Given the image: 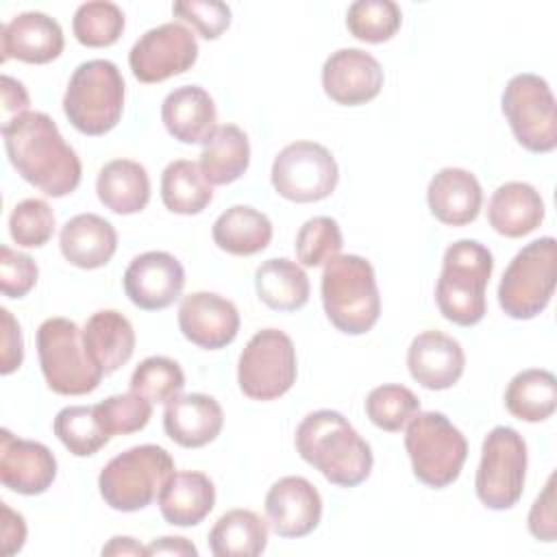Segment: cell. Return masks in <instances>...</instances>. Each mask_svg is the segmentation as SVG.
<instances>
[{
  "instance_id": "7a4b0ae2",
  "label": "cell",
  "mask_w": 557,
  "mask_h": 557,
  "mask_svg": "<svg viewBox=\"0 0 557 557\" xmlns=\"http://www.w3.org/2000/svg\"><path fill=\"white\" fill-rule=\"evenodd\" d=\"M294 444L298 455L333 485L357 487L372 472L370 444L339 411L307 413L296 429Z\"/></svg>"
},
{
  "instance_id": "ab89813d",
  "label": "cell",
  "mask_w": 557,
  "mask_h": 557,
  "mask_svg": "<svg viewBox=\"0 0 557 557\" xmlns=\"http://www.w3.org/2000/svg\"><path fill=\"white\" fill-rule=\"evenodd\" d=\"M185 387V374L181 366L163 355L146 357L131 374V392L144 396L150 403H170Z\"/></svg>"
},
{
  "instance_id": "d6a6232c",
  "label": "cell",
  "mask_w": 557,
  "mask_h": 557,
  "mask_svg": "<svg viewBox=\"0 0 557 557\" xmlns=\"http://www.w3.org/2000/svg\"><path fill=\"white\" fill-rule=\"evenodd\" d=\"M268 546V524L250 509H231L209 531V548L215 557H257Z\"/></svg>"
},
{
  "instance_id": "836d02e7",
  "label": "cell",
  "mask_w": 557,
  "mask_h": 557,
  "mask_svg": "<svg viewBox=\"0 0 557 557\" xmlns=\"http://www.w3.org/2000/svg\"><path fill=\"white\" fill-rule=\"evenodd\" d=\"M507 411L524 422H544L557 409V379L544 368L518 372L505 389Z\"/></svg>"
},
{
  "instance_id": "277c9868",
  "label": "cell",
  "mask_w": 557,
  "mask_h": 557,
  "mask_svg": "<svg viewBox=\"0 0 557 557\" xmlns=\"http://www.w3.org/2000/svg\"><path fill=\"white\" fill-rule=\"evenodd\" d=\"M322 305L331 324L346 335L372 331L381 315L374 268L359 255H337L324 263Z\"/></svg>"
},
{
  "instance_id": "8992f818",
  "label": "cell",
  "mask_w": 557,
  "mask_h": 557,
  "mask_svg": "<svg viewBox=\"0 0 557 557\" xmlns=\"http://www.w3.org/2000/svg\"><path fill=\"white\" fill-rule=\"evenodd\" d=\"M174 474V459L157 444L133 446L115 455L98 474L102 500L115 511H139L159 498Z\"/></svg>"
},
{
  "instance_id": "4316f807",
  "label": "cell",
  "mask_w": 557,
  "mask_h": 557,
  "mask_svg": "<svg viewBox=\"0 0 557 557\" xmlns=\"http://www.w3.org/2000/svg\"><path fill=\"white\" fill-rule=\"evenodd\" d=\"M157 503L168 524L196 527L215 505V485L207 474L196 470L174 472L163 485Z\"/></svg>"
},
{
  "instance_id": "2e32d148",
  "label": "cell",
  "mask_w": 557,
  "mask_h": 557,
  "mask_svg": "<svg viewBox=\"0 0 557 557\" xmlns=\"http://www.w3.org/2000/svg\"><path fill=\"white\" fill-rule=\"evenodd\" d=\"M322 87L333 102L359 107L379 96L383 67L361 48H339L322 65Z\"/></svg>"
},
{
  "instance_id": "f35d334b",
  "label": "cell",
  "mask_w": 557,
  "mask_h": 557,
  "mask_svg": "<svg viewBox=\"0 0 557 557\" xmlns=\"http://www.w3.org/2000/svg\"><path fill=\"white\" fill-rule=\"evenodd\" d=\"M418 411V396L409 387L398 383L379 385L366 398V416L374 426L387 433L403 431Z\"/></svg>"
},
{
  "instance_id": "b9f144b4",
  "label": "cell",
  "mask_w": 557,
  "mask_h": 557,
  "mask_svg": "<svg viewBox=\"0 0 557 557\" xmlns=\"http://www.w3.org/2000/svg\"><path fill=\"white\" fill-rule=\"evenodd\" d=\"M54 213L41 198L17 202L9 215V233L22 248H41L54 235Z\"/></svg>"
},
{
  "instance_id": "ba28073f",
  "label": "cell",
  "mask_w": 557,
  "mask_h": 557,
  "mask_svg": "<svg viewBox=\"0 0 557 557\" xmlns=\"http://www.w3.org/2000/svg\"><path fill=\"white\" fill-rule=\"evenodd\" d=\"M37 355L44 379L54 394L83 396L102 381V370L91 361L83 329L67 318H48L37 329Z\"/></svg>"
},
{
  "instance_id": "f6af8a7d",
  "label": "cell",
  "mask_w": 557,
  "mask_h": 557,
  "mask_svg": "<svg viewBox=\"0 0 557 557\" xmlns=\"http://www.w3.org/2000/svg\"><path fill=\"white\" fill-rule=\"evenodd\" d=\"M39 268L33 257L9 246L0 248V289L7 298H24L37 283Z\"/></svg>"
},
{
  "instance_id": "681fc988",
  "label": "cell",
  "mask_w": 557,
  "mask_h": 557,
  "mask_svg": "<svg viewBox=\"0 0 557 557\" xmlns=\"http://www.w3.org/2000/svg\"><path fill=\"white\" fill-rule=\"evenodd\" d=\"M0 509H2V531H0L2 555L9 557L22 550L26 542V522L22 513H15L7 503H0Z\"/></svg>"
},
{
  "instance_id": "f546056e",
  "label": "cell",
  "mask_w": 557,
  "mask_h": 557,
  "mask_svg": "<svg viewBox=\"0 0 557 557\" xmlns=\"http://www.w3.org/2000/svg\"><path fill=\"white\" fill-rule=\"evenodd\" d=\"M215 246L235 257H250L272 242L270 218L248 205H233L218 215L211 228Z\"/></svg>"
},
{
  "instance_id": "4fadbf2b",
  "label": "cell",
  "mask_w": 557,
  "mask_h": 557,
  "mask_svg": "<svg viewBox=\"0 0 557 557\" xmlns=\"http://www.w3.org/2000/svg\"><path fill=\"white\" fill-rule=\"evenodd\" d=\"M270 178L278 196L305 205L324 200L335 191L339 168L326 146L294 141L274 157Z\"/></svg>"
},
{
  "instance_id": "e0dca14e",
  "label": "cell",
  "mask_w": 557,
  "mask_h": 557,
  "mask_svg": "<svg viewBox=\"0 0 557 557\" xmlns=\"http://www.w3.org/2000/svg\"><path fill=\"white\" fill-rule=\"evenodd\" d=\"M178 329L198 348L220 350L239 333L237 307L213 292H194L178 305Z\"/></svg>"
},
{
  "instance_id": "7402d4cb",
  "label": "cell",
  "mask_w": 557,
  "mask_h": 557,
  "mask_svg": "<svg viewBox=\"0 0 557 557\" xmlns=\"http://www.w3.org/2000/svg\"><path fill=\"white\" fill-rule=\"evenodd\" d=\"M224 426V411L209 394H178L165 403L163 431L183 448H200L211 444Z\"/></svg>"
},
{
  "instance_id": "ffe728a7",
  "label": "cell",
  "mask_w": 557,
  "mask_h": 557,
  "mask_svg": "<svg viewBox=\"0 0 557 557\" xmlns=\"http://www.w3.org/2000/svg\"><path fill=\"white\" fill-rule=\"evenodd\" d=\"M65 39L57 20L41 11H24L0 28V61L17 59L24 63H50L63 52Z\"/></svg>"
},
{
  "instance_id": "d6986e66",
  "label": "cell",
  "mask_w": 557,
  "mask_h": 557,
  "mask_svg": "<svg viewBox=\"0 0 557 557\" xmlns=\"http://www.w3.org/2000/svg\"><path fill=\"white\" fill-rule=\"evenodd\" d=\"M54 479L57 457L46 444L15 437L9 429L0 431V481L4 487L24 496H37Z\"/></svg>"
},
{
  "instance_id": "60d3db41",
  "label": "cell",
  "mask_w": 557,
  "mask_h": 557,
  "mask_svg": "<svg viewBox=\"0 0 557 557\" xmlns=\"http://www.w3.org/2000/svg\"><path fill=\"white\" fill-rule=\"evenodd\" d=\"M296 257L307 268H318L339 255L344 246L339 224L329 215L309 218L296 233Z\"/></svg>"
},
{
  "instance_id": "7bdbcfd3",
  "label": "cell",
  "mask_w": 557,
  "mask_h": 557,
  "mask_svg": "<svg viewBox=\"0 0 557 557\" xmlns=\"http://www.w3.org/2000/svg\"><path fill=\"white\" fill-rule=\"evenodd\" d=\"M96 409L111 437L141 431L152 416V403L135 392L109 396Z\"/></svg>"
},
{
  "instance_id": "7c38bea8",
  "label": "cell",
  "mask_w": 557,
  "mask_h": 557,
  "mask_svg": "<svg viewBox=\"0 0 557 557\" xmlns=\"http://www.w3.org/2000/svg\"><path fill=\"white\" fill-rule=\"evenodd\" d=\"M503 115L518 144L542 154L557 146V107L548 83L531 72L509 78L500 98Z\"/></svg>"
},
{
  "instance_id": "7dc6e473",
  "label": "cell",
  "mask_w": 557,
  "mask_h": 557,
  "mask_svg": "<svg viewBox=\"0 0 557 557\" xmlns=\"http://www.w3.org/2000/svg\"><path fill=\"white\" fill-rule=\"evenodd\" d=\"M2 318V355H0V372L7 376L15 372L24 361V339L20 322L13 318L9 309H0Z\"/></svg>"
},
{
  "instance_id": "6da1fadb",
  "label": "cell",
  "mask_w": 557,
  "mask_h": 557,
  "mask_svg": "<svg viewBox=\"0 0 557 557\" xmlns=\"http://www.w3.org/2000/svg\"><path fill=\"white\" fill-rule=\"evenodd\" d=\"M2 137L15 172L46 196L61 198L78 187L81 159L48 113L28 111L11 120L2 126Z\"/></svg>"
},
{
  "instance_id": "d4e9b609",
  "label": "cell",
  "mask_w": 557,
  "mask_h": 557,
  "mask_svg": "<svg viewBox=\"0 0 557 557\" xmlns=\"http://www.w3.org/2000/svg\"><path fill=\"white\" fill-rule=\"evenodd\" d=\"M59 248L72 265L96 270L107 265L115 255L117 233L109 220L96 213H78L61 226Z\"/></svg>"
},
{
  "instance_id": "4dcf8cb0",
  "label": "cell",
  "mask_w": 557,
  "mask_h": 557,
  "mask_svg": "<svg viewBox=\"0 0 557 557\" xmlns=\"http://www.w3.org/2000/svg\"><path fill=\"white\" fill-rule=\"evenodd\" d=\"M198 165L209 185L235 183L250 165L248 135L235 124L218 126L209 141L202 144Z\"/></svg>"
},
{
  "instance_id": "74e56055",
  "label": "cell",
  "mask_w": 557,
  "mask_h": 557,
  "mask_svg": "<svg viewBox=\"0 0 557 557\" xmlns=\"http://www.w3.org/2000/svg\"><path fill=\"white\" fill-rule=\"evenodd\" d=\"M124 24L122 9L107 0L83 2L72 17L74 37L87 48L113 46L122 37Z\"/></svg>"
},
{
  "instance_id": "ac0fdd59",
  "label": "cell",
  "mask_w": 557,
  "mask_h": 557,
  "mask_svg": "<svg viewBox=\"0 0 557 557\" xmlns=\"http://www.w3.org/2000/svg\"><path fill=\"white\" fill-rule=\"evenodd\" d=\"M265 516L278 537H305L320 524L322 496L305 476H283L265 494Z\"/></svg>"
},
{
  "instance_id": "30bf717a",
  "label": "cell",
  "mask_w": 557,
  "mask_h": 557,
  "mask_svg": "<svg viewBox=\"0 0 557 557\" xmlns=\"http://www.w3.org/2000/svg\"><path fill=\"white\" fill-rule=\"evenodd\" d=\"M296 348L278 329L257 331L237 361V383L250 400H276L296 383Z\"/></svg>"
},
{
  "instance_id": "816d5d0a",
  "label": "cell",
  "mask_w": 557,
  "mask_h": 557,
  "mask_svg": "<svg viewBox=\"0 0 557 557\" xmlns=\"http://www.w3.org/2000/svg\"><path fill=\"white\" fill-rule=\"evenodd\" d=\"M102 555H115V557H126V555H137V557H148V548L141 546L135 537H128V535H115L109 540V544L102 546L100 550Z\"/></svg>"
},
{
  "instance_id": "3957f363",
  "label": "cell",
  "mask_w": 557,
  "mask_h": 557,
  "mask_svg": "<svg viewBox=\"0 0 557 557\" xmlns=\"http://www.w3.org/2000/svg\"><path fill=\"white\" fill-rule=\"evenodd\" d=\"M494 270L492 252L476 239L450 244L435 285L440 313L457 326H474L487 311L485 289Z\"/></svg>"
},
{
  "instance_id": "c3c4849f",
  "label": "cell",
  "mask_w": 557,
  "mask_h": 557,
  "mask_svg": "<svg viewBox=\"0 0 557 557\" xmlns=\"http://www.w3.org/2000/svg\"><path fill=\"white\" fill-rule=\"evenodd\" d=\"M0 85H2V126H4L11 120L28 113L30 98H28L26 87L9 74H2Z\"/></svg>"
},
{
  "instance_id": "cb8c5ba5",
  "label": "cell",
  "mask_w": 557,
  "mask_h": 557,
  "mask_svg": "<svg viewBox=\"0 0 557 557\" xmlns=\"http://www.w3.org/2000/svg\"><path fill=\"white\" fill-rule=\"evenodd\" d=\"M165 131L181 144H205L218 128L215 102L200 85L172 89L161 104Z\"/></svg>"
},
{
  "instance_id": "83f0119b",
  "label": "cell",
  "mask_w": 557,
  "mask_h": 557,
  "mask_svg": "<svg viewBox=\"0 0 557 557\" xmlns=\"http://www.w3.org/2000/svg\"><path fill=\"white\" fill-rule=\"evenodd\" d=\"M83 342L91 361L111 374L135 352V331L126 315L115 309H100L83 326Z\"/></svg>"
},
{
  "instance_id": "5b68a950",
  "label": "cell",
  "mask_w": 557,
  "mask_h": 557,
  "mask_svg": "<svg viewBox=\"0 0 557 557\" xmlns=\"http://www.w3.org/2000/svg\"><path fill=\"white\" fill-rule=\"evenodd\" d=\"M124 87V78L113 61L89 59L70 76L63 113L78 133L100 137L113 131L122 117Z\"/></svg>"
},
{
  "instance_id": "8d00e7d4",
  "label": "cell",
  "mask_w": 557,
  "mask_h": 557,
  "mask_svg": "<svg viewBox=\"0 0 557 557\" xmlns=\"http://www.w3.org/2000/svg\"><path fill=\"white\" fill-rule=\"evenodd\" d=\"M400 24L403 13L394 0H357L346 11L348 33L366 44L389 41Z\"/></svg>"
},
{
  "instance_id": "1f68e13d",
  "label": "cell",
  "mask_w": 557,
  "mask_h": 557,
  "mask_svg": "<svg viewBox=\"0 0 557 557\" xmlns=\"http://www.w3.org/2000/svg\"><path fill=\"white\" fill-rule=\"evenodd\" d=\"M255 289L263 305L274 311H296L309 300V276L292 259L276 257L263 261L255 272Z\"/></svg>"
},
{
  "instance_id": "f1b7e54d",
  "label": "cell",
  "mask_w": 557,
  "mask_h": 557,
  "mask_svg": "<svg viewBox=\"0 0 557 557\" xmlns=\"http://www.w3.org/2000/svg\"><path fill=\"white\" fill-rule=\"evenodd\" d=\"M100 202L117 215H133L146 209L150 200V176L146 168L131 159L104 163L96 178Z\"/></svg>"
},
{
  "instance_id": "52a82bcc",
  "label": "cell",
  "mask_w": 557,
  "mask_h": 557,
  "mask_svg": "<svg viewBox=\"0 0 557 557\" xmlns=\"http://www.w3.org/2000/svg\"><path fill=\"white\" fill-rule=\"evenodd\" d=\"M405 448L413 476L433 490L455 483L468 459L463 433L440 411H418L409 420Z\"/></svg>"
},
{
  "instance_id": "5bb4252c",
  "label": "cell",
  "mask_w": 557,
  "mask_h": 557,
  "mask_svg": "<svg viewBox=\"0 0 557 557\" xmlns=\"http://www.w3.org/2000/svg\"><path fill=\"white\" fill-rule=\"evenodd\" d=\"M198 59L196 35L181 22L146 30L128 52V65L139 83H161L187 72Z\"/></svg>"
},
{
  "instance_id": "603a6c76",
  "label": "cell",
  "mask_w": 557,
  "mask_h": 557,
  "mask_svg": "<svg viewBox=\"0 0 557 557\" xmlns=\"http://www.w3.org/2000/svg\"><path fill=\"white\" fill-rule=\"evenodd\" d=\"M426 202L435 220L446 226H466L479 218L483 189L463 168H442L426 187Z\"/></svg>"
},
{
  "instance_id": "d590c367",
  "label": "cell",
  "mask_w": 557,
  "mask_h": 557,
  "mask_svg": "<svg viewBox=\"0 0 557 557\" xmlns=\"http://www.w3.org/2000/svg\"><path fill=\"white\" fill-rule=\"evenodd\" d=\"M52 431L59 442L76 457H91L111 440L96 405L63 407L54 416Z\"/></svg>"
},
{
  "instance_id": "ee69618b",
  "label": "cell",
  "mask_w": 557,
  "mask_h": 557,
  "mask_svg": "<svg viewBox=\"0 0 557 557\" xmlns=\"http://www.w3.org/2000/svg\"><path fill=\"white\" fill-rule=\"evenodd\" d=\"M172 13L189 22L205 39H218L231 26V9L220 0H178Z\"/></svg>"
},
{
  "instance_id": "f907efd6",
  "label": "cell",
  "mask_w": 557,
  "mask_h": 557,
  "mask_svg": "<svg viewBox=\"0 0 557 557\" xmlns=\"http://www.w3.org/2000/svg\"><path fill=\"white\" fill-rule=\"evenodd\" d=\"M148 555H198V548L187 540V537H172V535H163L159 540H152L148 546Z\"/></svg>"
},
{
  "instance_id": "9c48e42d",
  "label": "cell",
  "mask_w": 557,
  "mask_h": 557,
  "mask_svg": "<svg viewBox=\"0 0 557 557\" xmlns=\"http://www.w3.org/2000/svg\"><path fill=\"white\" fill-rule=\"evenodd\" d=\"M557 281V242L546 235L533 239L516 252L498 283V305L513 320H531L540 315L553 294Z\"/></svg>"
},
{
  "instance_id": "484cf974",
  "label": "cell",
  "mask_w": 557,
  "mask_h": 557,
  "mask_svg": "<svg viewBox=\"0 0 557 557\" xmlns=\"http://www.w3.org/2000/svg\"><path fill=\"white\" fill-rule=\"evenodd\" d=\"M544 200L540 191L522 181H509L496 187L487 205L490 226L505 237H524L544 220Z\"/></svg>"
},
{
  "instance_id": "bcb514c9",
  "label": "cell",
  "mask_w": 557,
  "mask_h": 557,
  "mask_svg": "<svg viewBox=\"0 0 557 557\" xmlns=\"http://www.w3.org/2000/svg\"><path fill=\"white\" fill-rule=\"evenodd\" d=\"M529 531L540 542H555L557 537V522H555V474L548 476L544 490L531 505L527 518Z\"/></svg>"
},
{
  "instance_id": "e575fe53",
  "label": "cell",
  "mask_w": 557,
  "mask_h": 557,
  "mask_svg": "<svg viewBox=\"0 0 557 557\" xmlns=\"http://www.w3.org/2000/svg\"><path fill=\"white\" fill-rule=\"evenodd\" d=\"M161 200L172 213L198 215L213 200V187L196 161L176 159L161 174Z\"/></svg>"
},
{
  "instance_id": "8fae6325",
  "label": "cell",
  "mask_w": 557,
  "mask_h": 557,
  "mask_svg": "<svg viewBox=\"0 0 557 557\" xmlns=\"http://www.w3.org/2000/svg\"><path fill=\"white\" fill-rule=\"evenodd\" d=\"M527 444L511 426H494L481 448L474 476L479 500L494 511L511 509L524 492Z\"/></svg>"
},
{
  "instance_id": "44dd1931",
  "label": "cell",
  "mask_w": 557,
  "mask_h": 557,
  "mask_svg": "<svg viewBox=\"0 0 557 557\" xmlns=\"http://www.w3.org/2000/svg\"><path fill=\"white\" fill-rule=\"evenodd\" d=\"M407 368L416 383L440 392L461 379L466 355L455 337L442 331H422L409 344Z\"/></svg>"
},
{
  "instance_id": "9a60e30c",
  "label": "cell",
  "mask_w": 557,
  "mask_h": 557,
  "mask_svg": "<svg viewBox=\"0 0 557 557\" xmlns=\"http://www.w3.org/2000/svg\"><path fill=\"white\" fill-rule=\"evenodd\" d=\"M128 300L144 311H159L181 298L185 270L181 261L165 250L137 255L122 276Z\"/></svg>"
}]
</instances>
